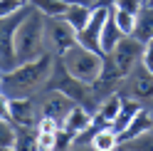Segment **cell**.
Returning a JSON list of instances; mask_svg holds the SVG:
<instances>
[{"instance_id": "obj_28", "label": "cell", "mask_w": 153, "mask_h": 151, "mask_svg": "<svg viewBox=\"0 0 153 151\" xmlns=\"http://www.w3.org/2000/svg\"><path fill=\"white\" fill-rule=\"evenodd\" d=\"M62 3H67V5H74V3H82V0H62ZM87 3V0H84Z\"/></svg>"}, {"instance_id": "obj_20", "label": "cell", "mask_w": 153, "mask_h": 151, "mask_svg": "<svg viewBox=\"0 0 153 151\" xmlns=\"http://www.w3.org/2000/svg\"><path fill=\"white\" fill-rule=\"evenodd\" d=\"M15 139H17V126L10 119L0 117V149H15Z\"/></svg>"}, {"instance_id": "obj_21", "label": "cell", "mask_w": 153, "mask_h": 151, "mask_svg": "<svg viewBox=\"0 0 153 151\" xmlns=\"http://www.w3.org/2000/svg\"><path fill=\"white\" fill-rule=\"evenodd\" d=\"M114 20H116V25L121 27L123 35H131L133 32V25H136V15L123 10V7H114Z\"/></svg>"}, {"instance_id": "obj_32", "label": "cell", "mask_w": 153, "mask_h": 151, "mask_svg": "<svg viewBox=\"0 0 153 151\" xmlns=\"http://www.w3.org/2000/svg\"><path fill=\"white\" fill-rule=\"evenodd\" d=\"M146 5H151V7H153V0H148V3H146Z\"/></svg>"}, {"instance_id": "obj_7", "label": "cell", "mask_w": 153, "mask_h": 151, "mask_svg": "<svg viewBox=\"0 0 153 151\" xmlns=\"http://www.w3.org/2000/svg\"><path fill=\"white\" fill-rule=\"evenodd\" d=\"M45 35L47 47L54 55H64L72 45H76V30L64 17H45Z\"/></svg>"}, {"instance_id": "obj_3", "label": "cell", "mask_w": 153, "mask_h": 151, "mask_svg": "<svg viewBox=\"0 0 153 151\" xmlns=\"http://www.w3.org/2000/svg\"><path fill=\"white\" fill-rule=\"evenodd\" d=\"M141 57H143V42L136 40L133 35H126L109 55H104L101 74H104V77H111V79H119V82H121V79L141 62Z\"/></svg>"}, {"instance_id": "obj_14", "label": "cell", "mask_w": 153, "mask_h": 151, "mask_svg": "<svg viewBox=\"0 0 153 151\" xmlns=\"http://www.w3.org/2000/svg\"><path fill=\"white\" fill-rule=\"evenodd\" d=\"M91 10H94V5H89V3H84V0H82V3L69 5L62 17L74 27L76 32H79V30H84V27H87V22L91 20Z\"/></svg>"}, {"instance_id": "obj_25", "label": "cell", "mask_w": 153, "mask_h": 151, "mask_svg": "<svg viewBox=\"0 0 153 151\" xmlns=\"http://www.w3.org/2000/svg\"><path fill=\"white\" fill-rule=\"evenodd\" d=\"M143 5H146L143 0H119L114 7H123V10H128V13H133V15H138Z\"/></svg>"}, {"instance_id": "obj_12", "label": "cell", "mask_w": 153, "mask_h": 151, "mask_svg": "<svg viewBox=\"0 0 153 151\" xmlns=\"http://www.w3.org/2000/svg\"><path fill=\"white\" fill-rule=\"evenodd\" d=\"M121 102H123V97H121L119 92H114L111 97H106L104 102H99V107L94 109V124H99V126H111L114 121H116V117H119Z\"/></svg>"}, {"instance_id": "obj_31", "label": "cell", "mask_w": 153, "mask_h": 151, "mask_svg": "<svg viewBox=\"0 0 153 151\" xmlns=\"http://www.w3.org/2000/svg\"><path fill=\"white\" fill-rule=\"evenodd\" d=\"M87 3H89V5H94V3H97V0H87Z\"/></svg>"}, {"instance_id": "obj_8", "label": "cell", "mask_w": 153, "mask_h": 151, "mask_svg": "<svg viewBox=\"0 0 153 151\" xmlns=\"http://www.w3.org/2000/svg\"><path fill=\"white\" fill-rule=\"evenodd\" d=\"M74 104L76 102L72 97H67L64 92H59V89H45V97L40 99V117H50V119H54L57 124L62 126Z\"/></svg>"}, {"instance_id": "obj_4", "label": "cell", "mask_w": 153, "mask_h": 151, "mask_svg": "<svg viewBox=\"0 0 153 151\" xmlns=\"http://www.w3.org/2000/svg\"><path fill=\"white\" fill-rule=\"evenodd\" d=\"M59 57L64 62L67 72L74 74V77L82 79V82H89V84L101 74V67H104V55L94 52V50H89V47H84L79 42L72 45L64 55H59Z\"/></svg>"}, {"instance_id": "obj_23", "label": "cell", "mask_w": 153, "mask_h": 151, "mask_svg": "<svg viewBox=\"0 0 153 151\" xmlns=\"http://www.w3.org/2000/svg\"><path fill=\"white\" fill-rule=\"evenodd\" d=\"M126 146H133V149H153V131H146V134L136 136L133 141H128Z\"/></svg>"}, {"instance_id": "obj_29", "label": "cell", "mask_w": 153, "mask_h": 151, "mask_svg": "<svg viewBox=\"0 0 153 151\" xmlns=\"http://www.w3.org/2000/svg\"><path fill=\"white\" fill-rule=\"evenodd\" d=\"M17 3H20V5H30L32 0H17Z\"/></svg>"}, {"instance_id": "obj_15", "label": "cell", "mask_w": 153, "mask_h": 151, "mask_svg": "<svg viewBox=\"0 0 153 151\" xmlns=\"http://www.w3.org/2000/svg\"><path fill=\"white\" fill-rule=\"evenodd\" d=\"M136 40H141L146 45L148 40H153V7L151 5H143L141 13L136 15V25H133V32H131Z\"/></svg>"}, {"instance_id": "obj_27", "label": "cell", "mask_w": 153, "mask_h": 151, "mask_svg": "<svg viewBox=\"0 0 153 151\" xmlns=\"http://www.w3.org/2000/svg\"><path fill=\"white\" fill-rule=\"evenodd\" d=\"M116 3H119V0H97L94 5H99V7H109V10H111V7L116 5Z\"/></svg>"}, {"instance_id": "obj_13", "label": "cell", "mask_w": 153, "mask_h": 151, "mask_svg": "<svg viewBox=\"0 0 153 151\" xmlns=\"http://www.w3.org/2000/svg\"><path fill=\"white\" fill-rule=\"evenodd\" d=\"M91 124H94V111H91L89 107H84V104H74L72 111L67 114L62 129H64V131H69V134L74 136L76 131L87 129V126H91Z\"/></svg>"}, {"instance_id": "obj_19", "label": "cell", "mask_w": 153, "mask_h": 151, "mask_svg": "<svg viewBox=\"0 0 153 151\" xmlns=\"http://www.w3.org/2000/svg\"><path fill=\"white\" fill-rule=\"evenodd\" d=\"M119 146V134L114 131L111 126H101L94 136V149L97 151H111Z\"/></svg>"}, {"instance_id": "obj_6", "label": "cell", "mask_w": 153, "mask_h": 151, "mask_svg": "<svg viewBox=\"0 0 153 151\" xmlns=\"http://www.w3.org/2000/svg\"><path fill=\"white\" fill-rule=\"evenodd\" d=\"M27 13H30V5L20 7L17 13L7 15V17H0V64H3V72L13 70L17 64V57H15V30H17V25L22 22V17Z\"/></svg>"}, {"instance_id": "obj_34", "label": "cell", "mask_w": 153, "mask_h": 151, "mask_svg": "<svg viewBox=\"0 0 153 151\" xmlns=\"http://www.w3.org/2000/svg\"><path fill=\"white\" fill-rule=\"evenodd\" d=\"M0 70H3V64H0Z\"/></svg>"}, {"instance_id": "obj_9", "label": "cell", "mask_w": 153, "mask_h": 151, "mask_svg": "<svg viewBox=\"0 0 153 151\" xmlns=\"http://www.w3.org/2000/svg\"><path fill=\"white\" fill-rule=\"evenodd\" d=\"M109 13H111L109 7L94 5L91 20L87 22V27H84V30L76 32V42L84 45V47H89V50H94V52H99V55H104V50H101V30H104V22H106Z\"/></svg>"}, {"instance_id": "obj_33", "label": "cell", "mask_w": 153, "mask_h": 151, "mask_svg": "<svg viewBox=\"0 0 153 151\" xmlns=\"http://www.w3.org/2000/svg\"><path fill=\"white\" fill-rule=\"evenodd\" d=\"M151 117H153V109H151ZM151 131H153V129H151Z\"/></svg>"}, {"instance_id": "obj_24", "label": "cell", "mask_w": 153, "mask_h": 151, "mask_svg": "<svg viewBox=\"0 0 153 151\" xmlns=\"http://www.w3.org/2000/svg\"><path fill=\"white\" fill-rule=\"evenodd\" d=\"M20 7H25V5H20L17 0H0V17H7V15H13V13H17Z\"/></svg>"}, {"instance_id": "obj_11", "label": "cell", "mask_w": 153, "mask_h": 151, "mask_svg": "<svg viewBox=\"0 0 153 151\" xmlns=\"http://www.w3.org/2000/svg\"><path fill=\"white\" fill-rule=\"evenodd\" d=\"M151 129H153V117H151V109H146V107H143L138 114L131 119V124H128V126L119 134V146H126L128 141H133L136 136L146 134V131H151Z\"/></svg>"}, {"instance_id": "obj_1", "label": "cell", "mask_w": 153, "mask_h": 151, "mask_svg": "<svg viewBox=\"0 0 153 151\" xmlns=\"http://www.w3.org/2000/svg\"><path fill=\"white\" fill-rule=\"evenodd\" d=\"M54 60H57V55L52 50H45L40 57L20 62L13 70H5L0 92L10 99L13 97H35L37 92H42L47 87V82L52 77Z\"/></svg>"}, {"instance_id": "obj_30", "label": "cell", "mask_w": 153, "mask_h": 151, "mask_svg": "<svg viewBox=\"0 0 153 151\" xmlns=\"http://www.w3.org/2000/svg\"><path fill=\"white\" fill-rule=\"evenodd\" d=\"M0 84H3V70H0Z\"/></svg>"}, {"instance_id": "obj_5", "label": "cell", "mask_w": 153, "mask_h": 151, "mask_svg": "<svg viewBox=\"0 0 153 151\" xmlns=\"http://www.w3.org/2000/svg\"><path fill=\"white\" fill-rule=\"evenodd\" d=\"M121 97H131L141 102L146 109H153V72L146 70V64L138 62L119 84Z\"/></svg>"}, {"instance_id": "obj_35", "label": "cell", "mask_w": 153, "mask_h": 151, "mask_svg": "<svg viewBox=\"0 0 153 151\" xmlns=\"http://www.w3.org/2000/svg\"><path fill=\"white\" fill-rule=\"evenodd\" d=\"M143 3H148V0H143Z\"/></svg>"}, {"instance_id": "obj_2", "label": "cell", "mask_w": 153, "mask_h": 151, "mask_svg": "<svg viewBox=\"0 0 153 151\" xmlns=\"http://www.w3.org/2000/svg\"><path fill=\"white\" fill-rule=\"evenodd\" d=\"M47 47V35H45V15L30 5V13L22 17V22L15 30V57L17 64L40 57Z\"/></svg>"}, {"instance_id": "obj_18", "label": "cell", "mask_w": 153, "mask_h": 151, "mask_svg": "<svg viewBox=\"0 0 153 151\" xmlns=\"http://www.w3.org/2000/svg\"><path fill=\"white\" fill-rule=\"evenodd\" d=\"M35 10H40L45 17H62L67 13V3H62V0H32L30 3Z\"/></svg>"}, {"instance_id": "obj_10", "label": "cell", "mask_w": 153, "mask_h": 151, "mask_svg": "<svg viewBox=\"0 0 153 151\" xmlns=\"http://www.w3.org/2000/svg\"><path fill=\"white\" fill-rule=\"evenodd\" d=\"M10 121L15 126H37L40 104L35 102V97H13L10 99Z\"/></svg>"}, {"instance_id": "obj_17", "label": "cell", "mask_w": 153, "mask_h": 151, "mask_svg": "<svg viewBox=\"0 0 153 151\" xmlns=\"http://www.w3.org/2000/svg\"><path fill=\"white\" fill-rule=\"evenodd\" d=\"M141 109H143V104H141V102L131 99V97H123V102H121V109H119V117H116V121L111 124V129L116 131V134H121V131L131 124V119L136 117Z\"/></svg>"}, {"instance_id": "obj_22", "label": "cell", "mask_w": 153, "mask_h": 151, "mask_svg": "<svg viewBox=\"0 0 153 151\" xmlns=\"http://www.w3.org/2000/svg\"><path fill=\"white\" fill-rule=\"evenodd\" d=\"M35 149H40V151L57 149V131H42V129H37V146Z\"/></svg>"}, {"instance_id": "obj_16", "label": "cell", "mask_w": 153, "mask_h": 151, "mask_svg": "<svg viewBox=\"0 0 153 151\" xmlns=\"http://www.w3.org/2000/svg\"><path fill=\"white\" fill-rule=\"evenodd\" d=\"M123 37H126V35L121 32V27L116 25V20H114V7H111L106 22H104V30H101V50H104V55H109Z\"/></svg>"}, {"instance_id": "obj_26", "label": "cell", "mask_w": 153, "mask_h": 151, "mask_svg": "<svg viewBox=\"0 0 153 151\" xmlns=\"http://www.w3.org/2000/svg\"><path fill=\"white\" fill-rule=\"evenodd\" d=\"M141 62L146 64V70L153 72V40H148L146 45H143V57H141Z\"/></svg>"}]
</instances>
